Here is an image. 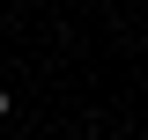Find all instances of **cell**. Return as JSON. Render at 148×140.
Wrapping results in <instances>:
<instances>
[{
    "label": "cell",
    "instance_id": "cell-1",
    "mask_svg": "<svg viewBox=\"0 0 148 140\" xmlns=\"http://www.w3.org/2000/svg\"><path fill=\"white\" fill-rule=\"evenodd\" d=\"M0 118H8V88H0Z\"/></svg>",
    "mask_w": 148,
    "mask_h": 140
}]
</instances>
